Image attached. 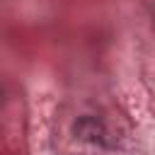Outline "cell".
Wrapping results in <instances>:
<instances>
[{"mask_svg": "<svg viewBox=\"0 0 155 155\" xmlns=\"http://www.w3.org/2000/svg\"><path fill=\"white\" fill-rule=\"evenodd\" d=\"M73 133L85 143H102L104 140V126L94 116H80L73 124Z\"/></svg>", "mask_w": 155, "mask_h": 155, "instance_id": "cell-1", "label": "cell"}]
</instances>
